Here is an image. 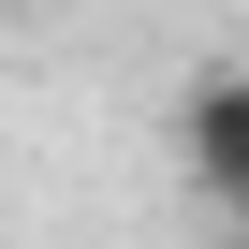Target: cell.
Here are the masks:
<instances>
[{
    "mask_svg": "<svg viewBox=\"0 0 249 249\" xmlns=\"http://www.w3.org/2000/svg\"><path fill=\"white\" fill-rule=\"evenodd\" d=\"M176 161H191V191L249 234V73H205V88L176 103Z\"/></svg>",
    "mask_w": 249,
    "mask_h": 249,
    "instance_id": "cell-1",
    "label": "cell"
}]
</instances>
